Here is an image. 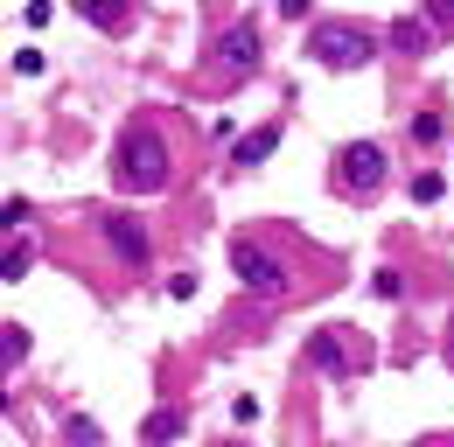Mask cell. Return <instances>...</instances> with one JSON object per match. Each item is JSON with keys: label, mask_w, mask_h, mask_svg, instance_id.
<instances>
[{"label": "cell", "mask_w": 454, "mask_h": 447, "mask_svg": "<svg viewBox=\"0 0 454 447\" xmlns=\"http://www.w3.org/2000/svg\"><path fill=\"white\" fill-rule=\"evenodd\" d=\"M385 182H392V154H385L378 140H349V147H336V161H329V189H336L342 203H378Z\"/></svg>", "instance_id": "3"}, {"label": "cell", "mask_w": 454, "mask_h": 447, "mask_svg": "<svg viewBox=\"0 0 454 447\" xmlns=\"http://www.w3.org/2000/svg\"><path fill=\"white\" fill-rule=\"evenodd\" d=\"M98 238H106L113 266L147 273V259H154V231H147V217H140V210H98Z\"/></svg>", "instance_id": "7"}, {"label": "cell", "mask_w": 454, "mask_h": 447, "mask_svg": "<svg viewBox=\"0 0 454 447\" xmlns=\"http://www.w3.org/2000/svg\"><path fill=\"white\" fill-rule=\"evenodd\" d=\"M273 154H280V119H266V126H252V133H238V140H231V168H245V175H252V168H266Z\"/></svg>", "instance_id": "9"}, {"label": "cell", "mask_w": 454, "mask_h": 447, "mask_svg": "<svg viewBox=\"0 0 454 447\" xmlns=\"http://www.w3.org/2000/svg\"><path fill=\"white\" fill-rule=\"evenodd\" d=\"M427 447H441V441H427Z\"/></svg>", "instance_id": "26"}, {"label": "cell", "mask_w": 454, "mask_h": 447, "mask_svg": "<svg viewBox=\"0 0 454 447\" xmlns=\"http://www.w3.org/2000/svg\"><path fill=\"white\" fill-rule=\"evenodd\" d=\"M28 266H35V245H28L21 231H7V252H0V279H28Z\"/></svg>", "instance_id": "12"}, {"label": "cell", "mask_w": 454, "mask_h": 447, "mask_svg": "<svg viewBox=\"0 0 454 447\" xmlns=\"http://www.w3.org/2000/svg\"><path fill=\"white\" fill-rule=\"evenodd\" d=\"M182 434H189V412H182V405H154V412L140 420V447H175Z\"/></svg>", "instance_id": "11"}, {"label": "cell", "mask_w": 454, "mask_h": 447, "mask_svg": "<svg viewBox=\"0 0 454 447\" xmlns=\"http://www.w3.org/2000/svg\"><path fill=\"white\" fill-rule=\"evenodd\" d=\"M231 420H238V427H252V420H259V398H245V391H238V398H231Z\"/></svg>", "instance_id": "21"}, {"label": "cell", "mask_w": 454, "mask_h": 447, "mask_svg": "<svg viewBox=\"0 0 454 447\" xmlns=\"http://www.w3.org/2000/svg\"><path fill=\"white\" fill-rule=\"evenodd\" d=\"M217 447H245V441H217Z\"/></svg>", "instance_id": "25"}, {"label": "cell", "mask_w": 454, "mask_h": 447, "mask_svg": "<svg viewBox=\"0 0 454 447\" xmlns=\"http://www.w3.org/2000/svg\"><path fill=\"white\" fill-rule=\"evenodd\" d=\"M28 217H35V203H28V196H14V203H7V231H21Z\"/></svg>", "instance_id": "22"}, {"label": "cell", "mask_w": 454, "mask_h": 447, "mask_svg": "<svg viewBox=\"0 0 454 447\" xmlns=\"http://www.w3.org/2000/svg\"><path fill=\"white\" fill-rule=\"evenodd\" d=\"M371 294H378V301H405V273H398V266H378V273H371Z\"/></svg>", "instance_id": "15"}, {"label": "cell", "mask_w": 454, "mask_h": 447, "mask_svg": "<svg viewBox=\"0 0 454 447\" xmlns=\"http://www.w3.org/2000/svg\"><path fill=\"white\" fill-rule=\"evenodd\" d=\"M434 43H441V28H434L427 14H398L392 28H385V50H392V56H412V63H419V56H434Z\"/></svg>", "instance_id": "8"}, {"label": "cell", "mask_w": 454, "mask_h": 447, "mask_svg": "<svg viewBox=\"0 0 454 447\" xmlns=\"http://www.w3.org/2000/svg\"><path fill=\"white\" fill-rule=\"evenodd\" d=\"M419 14H427V21H434V28H441V35H454V0H427V7H419Z\"/></svg>", "instance_id": "19"}, {"label": "cell", "mask_w": 454, "mask_h": 447, "mask_svg": "<svg viewBox=\"0 0 454 447\" xmlns=\"http://www.w3.org/2000/svg\"><path fill=\"white\" fill-rule=\"evenodd\" d=\"M441 133H448V119H441V112H419V119H412V147H434Z\"/></svg>", "instance_id": "17"}, {"label": "cell", "mask_w": 454, "mask_h": 447, "mask_svg": "<svg viewBox=\"0 0 454 447\" xmlns=\"http://www.w3.org/2000/svg\"><path fill=\"white\" fill-rule=\"evenodd\" d=\"M259 63H266V35H259V21L245 14V21H224V28L210 35V63H203V77H217V84H245V77H259Z\"/></svg>", "instance_id": "5"}, {"label": "cell", "mask_w": 454, "mask_h": 447, "mask_svg": "<svg viewBox=\"0 0 454 447\" xmlns=\"http://www.w3.org/2000/svg\"><path fill=\"white\" fill-rule=\"evenodd\" d=\"M161 294H168V301H196V273H168Z\"/></svg>", "instance_id": "20"}, {"label": "cell", "mask_w": 454, "mask_h": 447, "mask_svg": "<svg viewBox=\"0 0 454 447\" xmlns=\"http://www.w3.org/2000/svg\"><path fill=\"white\" fill-rule=\"evenodd\" d=\"M441 196H448V182H441L434 168H427V175H412V203H441Z\"/></svg>", "instance_id": "18"}, {"label": "cell", "mask_w": 454, "mask_h": 447, "mask_svg": "<svg viewBox=\"0 0 454 447\" xmlns=\"http://www.w3.org/2000/svg\"><path fill=\"white\" fill-rule=\"evenodd\" d=\"M308 7H315V0H280V14H286V21H301Z\"/></svg>", "instance_id": "23"}, {"label": "cell", "mask_w": 454, "mask_h": 447, "mask_svg": "<svg viewBox=\"0 0 454 447\" xmlns=\"http://www.w3.org/2000/svg\"><path fill=\"white\" fill-rule=\"evenodd\" d=\"M441 349H448V371H454V315H448V342H441Z\"/></svg>", "instance_id": "24"}, {"label": "cell", "mask_w": 454, "mask_h": 447, "mask_svg": "<svg viewBox=\"0 0 454 447\" xmlns=\"http://www.w3.org/2000/svg\"><path fill=\"white\" fill-rule=\"evenodd\" d=\"M21 357H28V329L21 322H0V364H7V378L21 371Z\"/></svg>", "instance_id": "13"}, {"label": "cell", "mask_w": 454, "mask_h": 447, "mask_svg": "<svg viewBox=\"0 0 454 447\" xmlns=\"http://www.w3.org/2000/svg\"><path fill=\"white\" fill-rule=\"evenodd\" d=\"M63 441H70V447H98L106 434H98V420H84V412H70V420H63Z\"/></svg>", "instance_id": "14"}, {"label": "cell", "mask_w": 454, "mask_h": 447, "mask_svg": "<svg viewBox=\"0 0 454 447\" xmlns=\"http://www.w3.org/2000/svg\"><path fill=\"white\" fill-rule=\"evenodd\" d=\"M7 63H14V77H43V70H50V56L35 50V43H21V50L7 56Z\"/></svg>", "instance_id": "16"}, {"label": "cell", "mask_w": 454, "mask_h": 447, "mask_svg": "<svg viewBox=\"0 0 454 447\" xmlns=\"http://www.w3.org/2000/svg\"><path fill=\"white\" fill-rule=\"evenodd\" d=\"M301 364L308 371H322V378H364L371 371V349H364V335L356 329H315L308 335V349H301Z\"/></svg>", "instance_id": "6"}, {"label": "cell", "mask_w": 454, "mask_h": 447, "mask_svg": "<svg viewBox=\"0 0 454 447\" xmlns=\"http://www.w3.org/2000/svg\"><path fill=\"white\" fill-rule=\"evenodd\" d=\"M231 273H238V286H245L252 301H266V308H273V301H286V294L301 286L280 252H273L266 238H245V231L231 238Z\"/></svg>", "instance_id": "2"}, {"label": "cell", "mask_w": 454, "mask_h": 447, "mask_svg": "<svg viewBox=\"0 0 454 447\" xmlns=\"http://www.w3.org/2000/svg\"><path fill=\"white\" fill-rule=\"evenodd\" d=\"M378 28H364V21H315L308 28V43H301V56L308 63H322V70H364L371 56H378Z\"/></svg>", "instance_id": "4"}, {"label": "cell", "mask_w": 454, "mask_h": 447, "mask_svg": "<svg viewBox=\"0 0 454 447\" xmlns=\"http://www.w3.org/2000/svg\"><path fill=\"white\" fill-rule=\"evenodd\" d=\"M175 182V147L168 133L154 126V119H126L113 140V189L126 203H140V196H161Z\"/></svg>", "instance_id": "1"}, {"label": "cell", "mask_w": 454, "mask_h": 447, "mask_svg": "<svg viewBox=\"0 0 454 447\" xmlns=\"http://www.w3.org/2000/svg\"><path fill=\"white\" fill-rule=\"evenodd\" d=\"M77 14H84L98 35H133V21H140V0H77Z\"/></svg>", "instance_id": "10"}]
</instances>
